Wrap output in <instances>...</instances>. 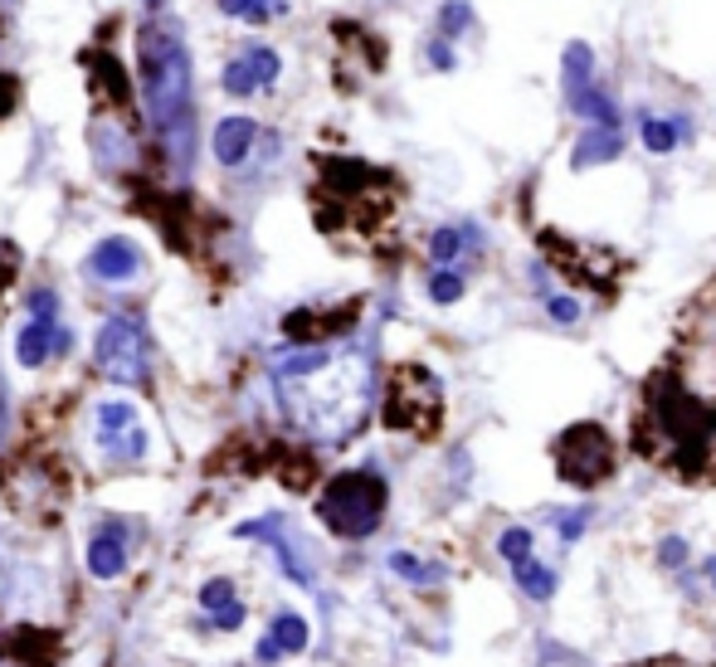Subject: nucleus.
<instances>
[{
  "instance_id": "24",
  "label": "nucleus",
  "mask_w": 716,
  "mask_h": 667,
  "mask_svg": "<svg viewBox=\"0 0 716 667\" xmlns=\"http://www.w3.org/2000/svg\"><path fill=\"white\" fill-rule=\"evenodd\" d=\"M434 30H439L444 39L468 35V30H473V5H468V0H444L439 15H434Z\"/></svg>"
},
{
  "instance_id": "18",
  "label": "nucleus",
  "mask_w": 716,
  "mask_h": 667,
  "mask_svg": "<svg viewBox=\"0 0 716 667\" xmlns=\"http://www.w3.org/2000/svg\"><path fill=\"white\" fill-rule=\"evenodd\" d=\"M200 609H205V624H210V629L234 633L244 624V604L234 599V585H229L225 575H215V580L200 585Z\"/></svg>"
},
{
  "instance_id": "26",
  "label": "nucleus",
  "mask_w": 716,
  "mask_h": 667,
  "mask_svg": "<svg viewBox=\"0 0 716 667\" xmlns=\"http://www.w3.org/2000/svg\"><path fill=\"white\" fill-rule=\"evenodd\" d=\"M220 10L234 20H249V25H264L273 15H283V0H220Z\"/></svg>"
},
{
  "instance_id": "8",
  "label": "nucleus",
  "mask_w": 716,
  "mask_h": 667,
  "mask_svg": "<svg viewBox=\"0 0 716 667\" xmlns=\"http://www.w3.org/2000/svg\"><path fill=\"white\" fill-rule=\"evenodd\" d=\"M93 356H98V371L117 380V385H147V366H151V346H147V327L127 312L108 317L98 327L93 341Z\"/></svg>"
},
{
  "instance_id": "23",
  "label": "nucleus",
  "mask_w": 716,
  "mask_h": 667,
  "mask_svg": "<svg viewBox=\"0 0 716 667\" xmlns=\"http://www.w3.org/2000/svg\"><path fill=\"white\" fill-rule=\"evenodd\" d=\"M512 575H517V585L531 594V599H551L556 594V570L551 565H541V560H522V565H512Z\"/></svg>"
},
{
  "instance_id": "6",
  "label": "nucleus",
  "mask_w": 716,
  "mask_h": 667,
  "mask_svg": "<svg viewBox=\"0 0 716 667\" xmlns=\"http://www.w3.org/2000/svg\"><path fill=\"white\" fill-rule=\"evenodd\" d=\"M536 239H541V254H546V263H551L556 273H566L575 288H590V293H600V297H614L624 268H629L619 254L595 249V244H585V239H570V234H556V229H541Z\"/></svg>"
},
{
  "instance_id": "12",
  "label": "nucleus",
  "mask_w": 716,
  "mask_h": 667,
  "mask_svg": "<svg viewBox=\"0 0 716 667\" xmlns=\"http://www.w3.org/2000/svg\"><path fill=\"white\" fill-rule=\"evenodd\" d=\"M83 273L98 278V283H132L142 273V249L127 239V234H108L93 244V254L83 259Z\"/></svg>"
},
{
  "instance_id": "37",
  "label": "nucleus",
  "mask_w": 716,
  "mask_h": 667,
  "mask_svg": "<svg viewBox=\"0 0 716 667\" xmlns=\"http://www.w3.org/2000/svg\"><path fill=\"white\" fill-rule=\"evenodd\" d=\"M643 667H682V663H643Z\"/></svg>"
},
{
  "instance_id": "10",
  "label": "nucleus",
  "mask_w": 716,
  "mask_h": 667,
  "mask_svg": "<svg viewBox=\"0 0 716 667\" xmlns=\"http://www.w3.org/2000/svg\"><path fill=\"white\" fill-rule=\"evenodd\" d=\"M98 448H103V458L113 468H137L147 458L151 439H147V429H142V419H137V409L127 405V400L98 405Z\"/></svg>"
},
{
  "instance_id": "22",
  "label": "nucleus",
  "mask_w": 716,
  "mask_h": 667,
  "mask_svg": "<svg viewBox=\"0 0 716 667\" xmlns=\"http://www.w3.org/2000/svg\"><path fill=\"white\" fill-rule=\"evenodd\" d=\"M590 64H595V54H590L585 44H570L566 49V98L570 103H575L585 88H595V69H590Z\"/></svg>"
},
{
  "instance_id": "1",
  "label": "nucleus",
  "mask_w": 716,
  "mask_h": 667,
  "mask_svg": "<svg viewBox=\"0 0 716 667\" xmlns=\"http://www.w3.org/2000/svg\"><path fill=\"white\" fill-rule=\"evenodd\" d=\"M629 444L682 482H716V332H687L643 380Z\"/></svg>"
},
{
  "instance_id": "34",
  "label": "nucleus",
  "mask_w": 716,
  "mask_h": 667,
  "mask_svg": "<svg viewBox=\"0 0 716 667\" xmlns=\"http://www.w3.org/2000/svg\"><path fill=\"white\" fill-rule=\"evenodd\" d=\"M5 414H10V400H5V380H0V434H5Z\"/></svg>"
},
{
  "instance_id": "30",
  "label": "nucleus",
  "mask_w": 716,
  "mask_h": 667,
  "mask_svg": "<svg viewBox=\"0 0 716 667\" xmlns=\"http://www.w3.org/2000/svg\"><path fill=\"white\" fill-rule=\"evenodd\" d=\"M424 59H429V69H439V74H449L453 69V49L444 35H434L429 44H424Z\"/></svg>"
},
{
  "instance_id": "19",
  "label": "nucleus",
  "mask_w": 716,
  "mask_h": 667,
  "mask_svg": "<svg viewBox=\"0 0 716 667\" xmlns=\"http://www.w3.org/2000/svg\"><path fill=\"white\" fill-rule=\"evenodd\" d=\"M619 151H624L619 127H609V122H590V127H585V137H580V142H575V151H570V166H575V171H590V166L614 161Z\"/></svg>"
},
{
  "instance_id": "13",
  "label": "nucleus",
  "mask_w": 716,
  "mask_h": 667,
  "mask_svg": "<svg viewBox=\"0 0 716 667\" xmlns=\"http://www.w3.org/2000/svg\"><path fill=\"white\" fill-rule=\"evenodd\" d=\"M356 312H361V302H346V307H332V312L302 307V312H288V317H283V332H288V341H298V346H312V341H327V336L346 332V327L356 322Z\"/></svg>"
},
{
  "instance_id": "16",
  "label": "nucleus",
  "mask_w": 716,
  "mask_h": 667,
  "mask_svg": "<svg viewBox=\"0 0 716 667\" xmlns=\"http://www.w3.org/2000/svg\"><path fill=\"white\" fill-rule=\"evenodd\" d=\"M234 536H244V541H268L278 560H283V575L293 580V585H312V570L302 565V556L293 551V541H288V531H283V521L278 517H264V521H244Z\"/></svg>"
},
{
  "instance_id": "31",
  "label": "nucleus",
  "mask_w": 716,
  "mask_h": 667,
  "mask_svg": "<svg viewBox=\"0 0 716 667\" xmlns=\"http://www.w3.org/2000/svg\"><path fill=\"white\" fill-rule=\"evenodd\" d=\"M585 521H590V512L580 507V512H561V517H556V526H561V536H566V541H575V536L585 531Z\"/></svg>"
},
{
  "instance_id": "36",
  "label": "nucleus",
  "mask_w": 716,
  "mask_h": 667,
  "mask_svg": "<svg viewBox=\"0 0 716 667\" xmlns=\"http://www.w3.org/2000/svg\"><path fill=\"white\" fill-rule=\"evenodd\" d=\"M142 5H147V10H161V5H166V0H142Z\"/></svg>"
},
{
  "instance_id": "20",
  "label": "nucleus",
  "mask_w": 716,
  "mask_h": 667,
  "mask_svg": "<svg viewBox=\"0 0 716 667\" xmlns=\"http://www.w3.org/2000/svg\"><path fill=\"white\" fill-rule=\"evenodd\" d=\"M88 78H93V93L108 98V108H127L132 103V88H127V74L113 54H88Z\"/></svg>"
},
{
  "instance_id": "9",
  "label": "nucleus",
  "mask_w": 716,
  "mask_h": 667,
  "mask_svg": "<svg viewBox=\"0 0 716 667\" xmlns=\"http://www.w3.org/2000/svg\"><path fill=\"white\" fill-rule=\"evenodd\" d=\"M74 351V332L59 327V297L49 288H35L30 293V322L15 336V361L25 371H39L49 356H69Z\"/></svg>"
},
{
  "instance_id": "27",
  "label": "nucleus",
  "mask_w": 716,
  "mask_h": 667,
  "mask_svg": "<svg viewBox=\"0 0 716 667\" xmlns=\"http://www.w3.org/2000/svg\"><path fill=\"white\" fill-rule=\"evenodd\" d=\"M429 297L444 302V307L458 302V297H463V273H458V268H434V273H429Z\"/></svg>"
},
{
  "instance_id": "15",
  "label": "nucleus",
  "mask_w": 716,
  "mask_h": 667,
  "mask_svg": "<svg viewBox=\"0 0 716 667\" xmlns=\"http://www.w3.org/2000/svg\"><path fill=\"white\" fill-rule=\"evenodd\" d=\"M88 570L98 575V580H117L122 570H127V526L122 521H103L98 531H93V541H88Z\"/></svg>"
},
{
  "instance_id": "29",
  "label": "nucleus",
  "mask_w": 716,
  "mask_h": 667,
  "mask_svg": "<svg viewBox=\"0 0 716 667\" xmlns=\"http://www.w3.org/2000/svg\"><path fill=\"white\" fill-rule=\"evenodd\" d=\"M546 312H551V322H561V327H575L580 322V302L575 297H546Z\"/></svg>"
},
{
  "instance_id": "17",
  "label": "nucleus",
  "mask_w": 716,
  "mask_h": 667,
  "mask_svg": "<svg viewBox=\"0 0 716 667\" xmlns=\"http://www.w3.org/2000/svg\"><path fill=\"white\" fill-rule=\"evenodd\" d=\"M307 619L302 614H278L273 619V629L259 638V648H254V663L259 667H273L278 658H293V653H302L307 648Z\"/></svg>"
},
{
  "instance_id": "4",
  "label": "nucleus",
  "mask_w": 716,
  "mask_h": 667,
  "mask_svg": "<svg viewBox=\"0 0 716 667\" xmlns=\"http://www.w3.org/2000/svg\"><path fill=\"white\" fill-rule=\"evenodd\" d=\"M385 507H390V487H385L376 468H346L317 497V517L341 541L376 536V526L385 521Z\"/></svg>"
},
{
  "instance_id": "14",
  "label": "nucleus",
  "mask_w": 716,
  "mask_h": 667,
  "mask_svg": "<svg viewBox=\"0 0 716 667\" xmlns=\"http://www.w3.org/2000/svg\"><path fill=\"white\" fill-rule=\"evenodd\" d=\"M259 142H264V132H259L254 117H220V127H215V137H210L215 161H220L225 171H239V166L259 151Z\"/></svg>"
},
{
  "instance_id": "2",
  "label": "nucleus",
  "mask_w": 716,
  "mask_h": 667,
  "mask_svg": "<svg viewBox=\"0 0 716 667\" xmlns=\"http://www.w3.org/2000/svg\"><path fill=\"white\" fill-rule=\"evenodd\" d=\"M278 400L302 434L337 444L366 419V366L356 356H337L327 346H307L278 361L273 371Z\"/></svg>"
},
{
  "instance_id": "25",
  "label": "nucleus",
  "mask_w": 716,
  "mask_h": 667,
  "mask_svg": "<svg viewBox=\"0 0 716 667\" xmlns=\"http://www.w3.org/2000/svg\"><path fill=\"white\" fill-rule=\"evenodd\" d=\"M390 570H395L400 580H410V585H434V580H444V570H439V565L410 556V551H395V556H390Z\"/></svg>"
},
{
  "instance_id": "35",
  "label": "nucleus",
  "mask_w": 716,
  "mask_h": 667,
  "mask_svg": "<svg viewBox=\"0 0 716 667\" xmlns=\"http://www.w3.org/2000/svg\"><path fill=\"white\" fill-rule=\"evenodd\" d=\"M707 580H712V590H716V560H707Z\"/></svg>"
},
{
  "instance_id": "28",
  "label": "nucleus",
  "mask_w": 716,
  "mask_h": 667,
  "mask_svg": "<svg viewBox=\"0 0 716 667\" xmlns=\"http://www.w3.org/2000/svg\"><path fill=\"white\" fill-rule=\"evenodd\" d=\"M497 551H502L507 565H522V560L531 556V531L527 526H507V531L497 536Z\"/></svg>"
},
{
  "instance_id": "11",
  "label": "nucleus",
  "mask_w": 716,
  "mask_h": 667,
  "mask_svg": "<svg viewBox=\"0 0 716 667\" xmlns=\"http://www.w3.org/2000/svg\"><path fill=\"white\" fill-rule=\"evenodd\" d=\"M278 74H283L278 49H268V44H249L244 54H234L225 69H220V88H225L229 98H254L259 88H273Z\"/></svg>"
},
{
  "instance_id": "32",
  "label": "nucleus",
  "mask_w": 716,
  "mask_h": 667,
  "mask_svg": "<svg viewBox=\"0 0 716 667\" xmlns=\"http://www.w3.org/2000/svg\"><path fill=\"white\" fill-rule=\"evenodd\" d=\"M658 560H663V565H682V560H687V541H678V536H668V541L658 546Z\"/></svg>"
},
{
  "instance_id": "21",
  "label": "nucleus",
  "mask_w": 716,
  "mask_h": 667,
  "mask_svg": "<svg viewBox=\"0 0 716 667\" xmlns=\"http://www.w3.org/2000/svg\"><path fill=\"white\" fill-rule=\"evenodd\" d=\"M639 142L653 156H668V151L682 142V122H673V117H653V112H643L639 117Z\"/></svg>"
},
{
  "instance_id": "3",
  "label": "nucleus",
  "mask_w": 716,
  "mask_h": 667,
  "mask_svg": "<svg viewBox=\"0 0 716 667\" xmlns=\"http://www.w3.org/2000/svg\"><path fill=\"white\" fill-rule=\"evenodd\" d=\"M137 74L147 98V122L166 151L171 171L190 176L195 166V93H190V49L171 25H142L137 35Z\"/></svg>"
},
{
  "instance_id": "33",
  "label": "nucleus",
  "mask_w": 716,
  "mask_h": 667,
  "mask_svg": "<svg viewBox=\"0 0 716 667\" xmlns=\"http://www.w3.org/2000/svg\"><path fill=\"white\" fill-rule=\"evenodd\" d=\"M10 278H15V249H10V244H0V293L10 288Z\"/></svg>"
},
{
  "instance_id": "7",
  "label": "nucleus",
  "mask_w": 716,
  "mask_h": 667,
  "mask_svg": "<svg viewBox=\"0 0 716 667\" xmlns=\"http://www.w3.org/2000/svg\"><path fill=\"white\" fill-rule=\"evenodd\" d=\"M551 453H556V473H561V482L585 487V492L614 478V463H619L614 439L604 434V424H595V419H580V424L561 429V439H556Z\"/></svg>"
},
{
  "instance_id": "5",
  "label": "nucleus",
  "mask_w": 716,
  "mask_h": 667,
  "mask_svg": "<svg viewBox=\"0 0 716 667\" xmlns=\"http://www.w3.org/2000/svg\"><path fill=\"white\" fill-rule=\"evenodd\" d=\"M380 419L395 434H415V439H434L444 429V390L434 371L424 366H395L385 380V400H380Z\"/></svg>"
}]
</instances>
